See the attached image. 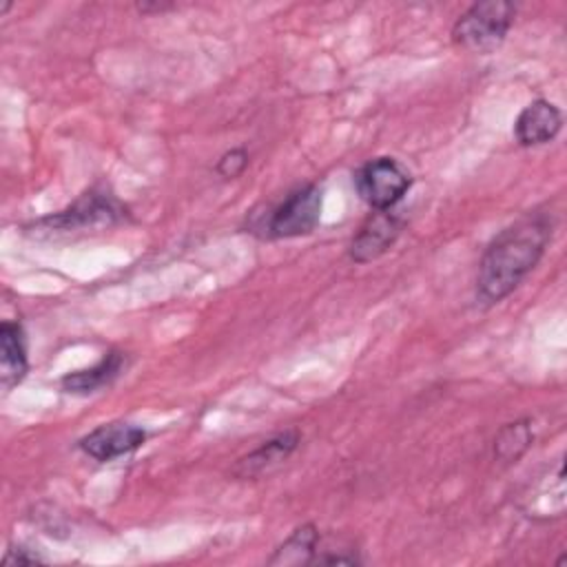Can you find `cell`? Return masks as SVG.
<instances>
[{"label":"cell","instance_id":"cell-1","mask_svg":"<svg viewBox=\"0 0 567 567\" xmlns=\"http://www.w3.org/2000/svg\"><path fill=\"white\" fill-rule=\"evenodd\" d=\"M549 237L551 221L543 213L525 215L516 224L501 230L478 264V299L483 303H498L503 297H507L538 264Z\"/></svg>","mask_w":567,"mask_h":567},{"label":"cell","instance_id":"cell-2","mask_svg":"<svg viewBox=\"0 0 567 567\" xmlns=\"http://www.w3.org/2000/svg\"><path fill=\"white\" fill-rule=\"evenodd\" d=\"M516 16V7L505 0H487L472 4L454 24L452 40L461 49L487 53L496 49Z\"/></svg>","mask_w":567,"mask_h":567},{"label":"cell","instance_id":"cell-3","mask_svg":"<svg viewBox=\"0 0 567 567\" xmlns=\"http://www.w3.org/2000/svg\"><path fill=\"white\" fill-rule=\"evenodd\" d=\"M354 184L363 202L374 210H390L410 188V173L392 157H377L354 173Z\"/></svg>","mask_w":567,"mask_h":567},{"label":"cell","instance_id":"cell-4","mask_svg":"<svg viewBox=\"0 0 567 567\" xmlns=\"http://www.w3.org/2000/svg\"><path fill=\"white\" fill-rule=\"evenodd\" d=\"M321 217V188L315 184L292 190L268 217L266 235L275 239H290L308 235L317 228Z\"/></svg>","mask_w":567,"mask_h":567},{"label":"cell","instance_id":"cell-5","mask_svg":"<svg viewBox=\"0 0 567 567\" xmlns=\"http://www.w3.org/2000/svg\"><path fill=\"white\" fill-rule=\"evenodd\" d=\"M146 439V432L131 423H106L80 439V447L95 461H111L115 456L137 450Z\"/></svg>","mask_w":567,"mask_h":567},{"label":"cell","instance_id":"cell-6","mask_svg":"<svg viewBox=\"0 0 567 567\" xmlns=\"http://www.w3.org/2000/svg\"><path fill=\"white\" fill-rule=\"evenodd\" d=\"M401 219L388 210H374L350 246V257L357 264H368L377 257H381L399 237L401 233Z\"/></svg>","mask_w":567,"mask_h":567},{"label":"cell","instance_id":"cell-7","mask_svg":"<svg viewBox=\"0 0 567 567\" xmlns=\"http://www.w3.org/2000/svg\"><path fill=\"white\" fill-rule=\"evenodd\" d=\"M299 445V432L297 430H286L279 432L277 436L264 441L257 450H252L248 456L239 458L233 474L239 478H257L275 467H279Z\"/></svg>","mask_w":567,"mask_h":567},{"label":"cell","instance_id":"cell-8","mask_svg":"<svg viewBox=\"0 0 567 567\" xmlns=\"http://www.w3.org/2000/svg\"><path fill=\"white\" fill-rule=\"evenodd\" d=\"M560 124L563 115L551 102L534 100L520 111L514 124V135L523 146H538L554 140L560 131Z\"/></svg>","mask_w":567,"mask_h":567},{"label":"cell","instance_id":"cell-9","mask_svg":"<svg viewBox=\"0 0 567 567\" xmlns=\"http://www.w3.org/2000/svg\"><path fill=\"white\" fill-rule=\"evenodd\" d=\"M117 208L109 197L102 195H86L80 202H75L69 210L47 217L40 224H49V230H75V228H86V226H97V224H111L117 217Z\"/></svg>","mask_w":567,"mask_h":567},{"label":"cell","instance_id":"cell-10","mask_svg":"<svg viewBox=\"0 0 567 567\" xmlns=\"http://www.w3.org/2000/svg\"><path fill=\"white\" fill-rule=\"evenodd\" d=\"M27 374V354L20 323L2 321L0 326V377L2 388L9 390Z\"/></svg>","mask_w":567,"mask_h":567},{"label":"cell","instance_id":"cell-11","mask_svg":"<svg viewBox=\"0 0 567 567\" xmlns=\"http://www.w3.org/2000/svg\"><path fill=\"white\" fill-rule=\"evenodd\" d=\"M122 354L120 352H109L100 363H95L89 370H80V372H71L62 379V388L66 392H75V394H86V392H95L97 388L106 385L109 381H113L117 377V372L122 370Z\"/></svg>","mask_w":567,"mask_h":567},{"label":"cell","instance_id":"cell-12","mask_svg":"<svg viewBox=\"0 0 567 567\" xmlns=\"http://www.w3.org/2000/svg\"><path fill=\"white\" fill-rule=\"evenodd\" d=\"M319 532L315 525H301L297 527L284 545L277 547L275 556L270 558V565H299V563H312V551L317 549Z\"/></svg>","mask_w":567,"mask_h":567},{"label":"cell","instance_id":"cell-13","mask_svg":"<svg viewBox=\"0 0 567 567\" xmlns=\"http://www.w3.org/2000/svg\"><path fill=\"white\" fill-rule=\"evenodd\" d=\"M529 443H532L529 419H520L501 427V432L494 439V454L496 458L512 463L529 447Z\"/></svg>","mask_w":567,"mask_h":567},{"label":"cell","instance_id":"cell-14","mask_svg":"<svg viewBox=\"0 0 567 567\" xmlns=\"http://www.w3.org/2000/svg\"><path fill=\"white\" fill-rule=\"evenodd\" d=\"M248 166V153L244 148H230L217 162V173L224 177H237Z\"/></svg>","mask_w":567,"mask_h":567},{"label":"cell","instance_id":"cell-15","mask_svg":"<svg viewBox=\"0 0 567 567\" xmlns=\"http://www.w3.org/2000/svg\"><path fill=\"white\" fill-rule=\"evenodd\" d=\"M33 563H40L38 556L33 554H27L24 549H9V554L4 556V565H33Z\"/></svg>","mask_w":567,"mask_h":567}]
</instances>
